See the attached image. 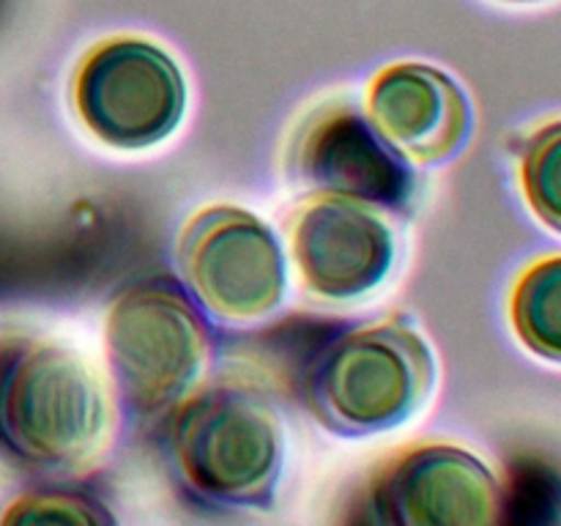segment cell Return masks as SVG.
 <instances>
[{"label":"cell","mask_w":561,"mask_h":526,"mask_svg":"<svg viewBox=\"0 0 561 526\" xmlns=\"http://www.w3.org/2000/svg\"><path fill=\"white\" fill-rule=\"evenodd\" d=\"M71 99L96 140L121 151H142L168 140L186 110L179 64L148 38L115 36L85 53Z\"/></svg>","instance_id":"5"},{"label":"cell","mask_w":561,"mask_h":526,"mask_svg":"<svg viewBox=\"0 0 561 526\" xmlns=\"http://www.w3.org/2000/svg\"><path fill=\"white\" fill-rule=\"evenodd\" d=\"M290 170L316 195L348 197L381 211L405 214L416 197L414 162L354 107L312 113L296 137Z\"/></svg>","instance_id":"7"},{"label":"cell","mask_w":561,"mask_h":526,"mask_svg":"<svg viewBox=\"0 0 561 526\" xmlns=\"http://www.w3.org/2000/svg\"><path fill=\"white\" fill-rule=\"evenodd\" d=\"M520 186L531 211L561 233V121L546 124L520 151Z\"/></svg>","instance_id":"12"},{"label":"cell","mask_w":561,"mask_h":526,"mask_svg":"<svg viewBox=\"0 0 561 526\" xmlns=\"http://www.w3.org/2000/svg\"><path fill=\"white\" fill-rule=\"evenodd\" d=\"M370 504L387 524H496L504 491L477 455L453 444H420L394 455L370 488Z\"/></svg>","instance_id":"8"},{"label":"cell","mask_w":561,"mask_h":526,"mask_svg":"<svg viewBox=\"0 0 561 526\" xmlns=\"http://www.w3.org/2000/svg\"><path fill=\"white\" fill-rule=\"evenodd\" d=\"M433 387L431 345L403 318H389L323 348L305 378V403L337 436H373L409 422Z\"/></svg>","instance_id":"3"},{"label":"cell","mask_w":561,"mask_h":526,"mask_svg":"<svg viewBox=\"0 0 561 526\" xmlns=\"http://www.w3.org/2000/svg\"><path fill=\"white\" fill-rule=\"evenodd\" d=\"M367 118L409 162L436 168L460 157L474 110L458 80L427 64H394L370 82Z\"/></svg>","instance_id":"10"},{"label":"cell","mask_w":561,"mask_h":526,"mask_svg":"<svg viewBox=\"0 0 561 526\" xmlns=\"http://www.w3.org/2000/svg\"><path fill=\"white\" fill-rule=\"evenodd\" d=\"M115 400L96 367L64 343L0 340V458L42 474H80L113 442Z\"/></svg>","instance_id":"1"},{"label":"cell","mask_w":561,"mask_h":526,"mask_svg":"<svg viewBox=\"0 0 561 526\" xmlns=\"http://www.w3.org/2000/svg\"><path fill=\"white\" fill-rule=\"evenodd\" d=\"M104 354L126 411L153 416L179 405L206 370L211 327L173 279L126 288L104 318Z\"/></svg>","instance_id":"4"},{"label":"cell","mask_w":561,"mask_h":526,"mask_svg":"<svg viewBox=\"0 0 561 526\" xmlns=\"http://www.w3.org/2000/svg\"><path fill=\"white\" fill-rule=\"evenodd\" d=\"M3 521L5 524H104V521H113V515L88 496L49 491L14 502Z\"/></svg>","instance_id":"13"},{"label":"cell","mask_w":561,"mask_h":526,"mask_svg":"<svg viewBox=\"0 0 561 526\" xmlns=\"http://www.w3.org/2000/svg\"><path fill=\"white\" fill-rule=\"evenodd\" d=\"M510 316L531 354L561 365V255L542 258L520 274Z\"/></svg>","instance_id":"11"},{"label":"cell","mask_w":561,"mask_h":526,"mask_svg":"<svg viewBox=\"0 0 561 526\" xmlns=\"http://www.w3.org/2000/svg\"><path fill=\"white\" fill-rule=\"evenodd\" d=\"M513 3H535V0H513Z\"/></svg>","instance_id":"14"},{"label":"cell","mask_w":561,"mask_h":526,"mask_svg":"<svg viewBox=\"0 0 561 526\" xmlns=\"http://www.w3.org/2000/svg\"><path fill=\"white\" fill-rule=\"evenodd\" d=\"M290 239L301 279L321 299H365L392 274L394 233L367 203L316 195L294 217Z\"/></svg>","instance_id":"9"},{"label":"cell","mask_w":561,"mask_h":526,"mask_svg":"<svg viewBox=\"0 0 561 526\" xmlns=\"http://www.w3.org/2000/svg\"><path fill=\"white\" fill-rule=\"evenodd\" d=\"M179 263L197 305L225 321H257L283 305V244L244 208L211 206L197 214L181 233Z\"/></svg>","instance_id":"6"},{"label":"cell","mask_w":561,"mask_h":526,"mask_svg":"<svg viewBox=\"0 0 561 526\" xmlns=\"http://www.w3.org/2000/svg\"><path fill=\"white\" fill-rule=\"evenodd\" d=\"M168 455L175 480L197 502L266 507L283 474V425L250 387L214 384L173 405Z\"/></svg>","instance_id":"2"}]
</instances>
